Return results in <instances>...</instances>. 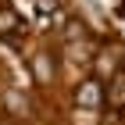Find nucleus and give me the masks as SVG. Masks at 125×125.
<instances>
[{"label": "nucleus", "instance_id": "nucleus-7", "mask_svg": "<svg viewBox=\"0 0 125 125\" xmlns=\"http://www.w3.org/2000/svg\"><path fill=\"white\" fill-rule=\"evenodd\" d=\"M61 43H75V39H86V21H79V18H68L64 25H61Z\"/></svg>", "mask_w": 125, "mask_h": 125}, {"label": "nucleus", "instance_id": "nucleus-4", "mask_svg": "<svg viewBox=\"0 0 125 125\" xmlns=\"http://www.w3.org/2000/svg\"><path fill=\"white\" fill-rule=\"evenodd\" d=\"M61 50H64L68 64L86 68V64H93V57H96V50H100V43H93V39H75V43H61Z\"/></svg>", "mask_w": 125, "mask_h": 125}, {"label": "nucleus", "instance_id": "nucleus-2", "mask_svg": "<svg viewBox=\"0 0 125 125\" xmlns=\"http://www.w3.org/2000/svg\"><path fill=\"white\" fill-rule=\"evenodd\" d=\"M89 68H93V75L100 82H111L118 72H125V47L122 43H104V47L96 50V57H93Z\"/></svg>", "mask_w": 125, "mask_h": 125}, {"label": "nucleus", "instance_id": "nucleus-1", "mask_svg": "<svg viewBox=\"0 0 125 125\" xmlns=\"http://www.w3.org/2000/svg\"><path fill=\"white\" fill-rule=\"evenodd\" d=\"M104 93H107V82H100L96 75H82L72 86V104L75 111H104Z\"/></svg>", "mask_w": 125, "mask_h": 125}, {"label": "nucleus", "instance_id": "nucleus-6", "mask_svg": "<svg viewBox=\"0 0 125 125\" xmlns=\"http://www.w3.org/2000/svg\"><path fill=\"white\" fill-rule=\"evenodd\" d=\"M104 107H107V111H125V72H118V75L107 82Z\"/></svg>", "mask_w": 125, "mask_h": 125}, {"label": "nucleus", "instance_id": "nucleus-5", "mask_svg": "<svg viewBox=\"0 0 125 125\" xmlns=\"http://www.w3.org/2000/svg\"><path fill=\"white\" fill-rule=\"evenodd\" d=\"M25 32V21H21L18 11H11L7 4H0V39H18Z\"/></svg>", "mask_w": 125, "mask_h": 125}, {"label": "nucleus", "instance_id": "nucleus-8", "mask_svg": "<svg viewBox=\"0 0 125 125\" xmlns=\"http://www.w3.org/2000/svg\"><path fill=\"white\" fill-rule=\"evenodd\" d=\"M7 7H11V11H18L21 21H36V14H39V11H36V0H11Z\"/></svg>", "mask_w": 125, "mask_h": 125}, {"label": "nucleus", "instance_id": "nucleus-3", "mask_svg": "<svg viewBox=\"0 0 125 125\" xmlns=\"http://www.w3.org/2000/svg\"><path fill=\"white\" fill-rule=\"evenodd\" d=\"M29 79H32V86H50L57 79V57L50 50H36L29 57Z\"/></svg>", "mask_w": 125, "mask_h": 125}]
</instances>
